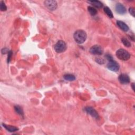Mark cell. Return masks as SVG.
Wrapping results in <instances>:
<instances>
[{
	"label": "cell",
	"mask_w": 135,
	"mask_h": 135,
	"mask_svg": "<svg viewBox=\"0 0 135 135\" xmlns=\"http://www.w3.org/2000/svg\"><path fill=\"white\" fill-rule=\"evenodd\" d=\"M90 52L95 55H101L104 53V49L99 45H95L90 49Z\"/></svg>",
	"instance_id": "cell-4"
},
{
	"label": "cell",
	"mask_w": 135,
	"mask_h": 135,
	"mask_svg": "<svg viewBox=\"0 0 135 135\" xmlns=\"http://www.w3.org/2000/svg\"><path fill=\"white\" fill-rule=\"evenodd\" d=\"M116 56L119 59L123 61L128 60L130 58V54L125 49H120L116 52Z\"/></svg>",
	"instance_id": "cell-2"
},
{
	"label": "cell",
	"mask_w": 135,
	"mask_h": 135,
	"mask_svg": "<svg viewBox=\"0 0 135 135\" xmlns=\"http://www.w3.org/2000/svg\"><path fill=\"white\" fill-rule=\"evenodd\" d=\"M12 54V53L11 51H10L8 53V62H9L10 60V58H11V55Z\"/></svg>",
	"instance_id": "cell-22"
},
{
	"label": "cell",
	"mask_w": 135,
	"mask_h": 135,
	"mask_svg": "<svg viewBox=\"0 0 135 135\" xmlns=\"http://www.w3.org/2000/svg\"><path fill=\"white\" fill-rule=\"evenodd\" d=\"M134 83H132V85H131V86H132V89H133V90L134 91L135 90V88H134Z\"/></svg>",
	"instance_id": "cell-23"
},
{
	"label": "cell",
	"mask_w": 135,
	"mask_h": 135,
	"mask_svg": "<svg viewBox=\"0 0 135 135\" xmlns=\"http://www.w3.org/2000/svg\"><path fill=\"white\" fill-rule=\"evenodd\" d=\"M73 38L77 43L82 44L87 39V33L85 31L79 30L75 32L73 35Z\"/></svg>",
	"instance_id": "cell-1"
},
{
	"label": "cell",
	"mask_w": 135,
	"mask_h": 135,
	"mask_svg": "<svg viewBox=\"0 0 135 135\" xmlns=\"http://www.w3.org/2000/svg\"><path fill=\"white\" fill-rule=\"evenodd\" d=\"M104 11L109 18H112L113 17L112 11H111V10L108 7H105L104 8Z\"/></svg>",
	"instance_id": "cell-15"
},
{
	"label": "cell",
	"mask_w": 135,
	"mask_h": 135,
	"mask_svg": "<svg viewBox=\"0 0 135 135\" xmlns=\"http://www.w3.org/2000/svg\"><path fill=\"white\" fill-rule=\"evenodd\" d=\"M119 80L121 84H128L130 82V78L126 74H121L119 76Z\"/></svg>",
	"instance_id": "cell-8"
},
{
	"label": "cell",
	"mask_w": 135,
	"mask_h": 135,
	"mask_svg": "<svg viewBox=\"0 0 135 135\" xmlns=\"http://www.w3.org/2000/svg\"><path fill=\"white\" fill-rule=\"evenodd\" d=\"M96 62L99 64H104V60L101 58H97L96 59Z\"/></svg>",
	"instance_id": "cell-20"
},
{
	"label": "cell",
	"mask_w": 135,
	"mask_h": 135,
	"mask_svg": "<svg viewBox=\"0 0 135 135\" xmlns=\"http://www.w3.org/2000/svg\"><path fill=\"white\" fill-rule=\"evenodd\" d=\"M64 79L67 81H74L76 79V77L74 75L71 74H67L64 76Z\"/></svg>",
	"instance_id": "cell-13"
},
{
	"label": "cell",
	"mask_w": 135,
	"mask_h": 135,
	"mask_svg": "<svg viewBox=\"0 0 135 135\" xmlns=\"http://www.w3.org/2000/svg\"><path fill=\"white\" fill-rule=\"evenodd\" d=\"M129 12L130 13V14L132 15L133 17H135V10L134 8H130L129 9Z\"/></svg>",
	"instance_id": "cell-19"
},
{
	"label": "cell",
	"mask_w": 135,
	"mask_h": 135,
	"mask_svg": "<svg viewBox=\"0 0 135 135\" xmlns=\"http://www.w3.org/2000/svg\"><path fill=\"white\" fill-rule=\"evenodd\" d=\"M0 9L2 11H5L7 10V7L3 1H1L0 2Z\"/></svg>",
	"instance_id": "cell-18"
},
{
	"label": "cell",
	"mask_w": 135,
	"mask_h": 135,
	"mask_svg": "<svg viewBox=\"0 0 135 135\" xmlns=\"http://www.w3.org/2000/svg\"><path fill=\"white\" fill-rule=\"evenodd\" d=\"M85 112L88 113L90 115H91L92 117H93L95 118H98L99 116H98V112L96 111L95 109L90 107H87L85 108Z\"/></svg>",
	"instance_id": "cell-7"
},
{
	"label": "cell",
	"mask_w": 135,
	"mask_h": 135,
	"mask_svg": "<svg viewBox=\"0 0 135 135\" xmlns=\"http://www.w3.org/2000/svg\"><path fill=\"white\" fill-rule=\"evenodd\" d=\"M88 12H89V13L91 15H95L97 13V11L96 9L95 8H94L93 7H92V6H89L88 7Z\"/></svg>",
	"instance_id": "cell-14"
},
{
	"label": "cell",
	"mask_w": 135,
	"mask_h": 135,
	"mask_svg": "<svg viewBox=\"0 0 135 135\" xmlns=\"http://www.w3.org/2000/svg\"><path fill=\"white\" fill-rule=\"evenodd\" d=\"M117 24L119 28L123 31L127 32L128 31V30H129V27H128V25L126 24L125 23L123 22V21H117Z\"/></svg>",
	"instance_id": "cell-10"
},
{
	"label": "cell",
	"mask_w": 135,
	"mask_h": 135,
	"mask_svg": "<svg viewBox=\"0 0 135 135\" xmlns=\"http://www.w3.org/2000/svg\"><path fill=\"white\" fill-rule=\"evenodd\" d=\"M44 4L46 7L51 11L56 10L58 7V4L55 1H51V0L46 1L44 2Z\"/></svg>",
	"instance_id": "cell-6"
},
{
	"label": "cell",
	"mask_w": 135,
	"mask_h": 135,
	"mask_svg": "<svg viewBox=\"0 0 135 135\" xmlns=\"http://www.w3.org/2000/svg\"><path fill=\"white\" fill-rule=\"evenodd\" d=\"M116 11L118 13L120 14H124L126 13V8L124 6L123 4L120 3H118L116 5Z\"/></svg>",
	"instance_id": "cell-9"
},
{
	"label": "cell",
	"mask_w": 135,
	"mask_h": 135,
	"mask_svg": "<svg viewBox=\"0 0 135 135\" xmlns=\"http://www.w3.org/2000/svg\"><path fill=\"white\" fill-rule=\"evenodd\" d=\"M8 52H9V51L6 48H4L2 50V53H3V54H5L6 53H8Z\"/></svg>",
	"instance_id": "cell-21"
},
{
	"label": "cell",
	"mask_w": 135,
	"mask_h": 135,
	"mask_svg": "<svg viewBox=\"0 0 135 135\" xmlns=\"http://www.w3.org/2000/svg\"><path fill=\"white\" fill-rule=\"evenodd\" d=\"M109 62L107 65V68L112 71L117 72L119 70V65L116 61H114L112 59L108 61Z\"/></svg>",
	"instance_id": "cell-5"
},
{
	"label": "cell",
	"mask_w": 135,
	"mask_h": 135,
	"mask_svg": "<svg viewBox=\"0 0 135 135\" xmlns=\"http://www.w3.org/2000/svg\"><path fill=\"white\" fill-rule=\"evenodd\" d=\"M121 41L123 42L124 46H126V47L129 48V47L131 46V43L128 40L127 38H123L121 39Z\"/></svg>",
	"instance_id": "cell-16"
},
{
	"label": "cell",
	"mask_w": 135,
	"mask_h": 135,
	"mask_svg": "<svg viewBox=\"0 0 135 135\" xmlns=\"http://www.w3.org/2000/svg\"><path fill=\"white\" fill-rule=\"evenodd\" d=\"M67 49V44L62 40H59L54 46V50L57 53L65 52Z\"/></svg>",
	"instance_id": "cell-3"
},
{
	"label": "cell",
	"mask_w": 135,
	"mask_h": 135,
	"mask_svg": "<svg viewBox=\"0 0 135 135\" xmlns=\"http://www.w3.org/2000/svg\"><path fill=\"white\" fill-rule=\"evenodd\" d=\"M14 110L16 113H18L19 115L21 116L23 115V111L22 108L19 106H15L14 107Z\"/></svg>",
	"instance_id": "cell-17"
},
{
	"label": "cell",
	"mask_w": 135,
	"mask_h": 135,
	"mask_svg": "<svg viewBox=\"0 0 135 135\" xmlns=\"http://www.w3.org/2000/svg\"><path fill=\"white\" fill-rule=\"evenodd\" d=\"M3 125L4 126V127L6 129H7L8 131H9L10 132H14V131H17V130H18V128L14 127V126H8V125H5V124H3Z\"/></svg>",
	"instance_id": "cell-12"
},
{
	"label": "cell",
	"mask_w": 135,
	"mask_h": 135,
	"mask_svg": "<svg viewBox=\"0 0 135 135\" xmlns=\"http://www.w3.org/2000/svg\"><path fill=\"white\" fill-rule=\"evenodd\" d=\"M89 3H91L92 5L97 8H101L103 6V4L100 1H89Z\"/></svg>",
	"instance_id": "cell-11"
}]
</instances>
